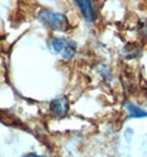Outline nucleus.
Instances as JSON below:
<instances>
[{
	"label": "nucleus",
	"instance_id": "f03ea898",
	"mask_svg": "<svg viewBox=\"0 0 147 157\" xmlns=\"http://www.w3.org/2000/svg\"><path fill=\"white\" fill-rule=\"evenodd\" d=\"M52 49L57 53H59L64 59L70 60L72 59L77 52V43L73 42L72 40L63 39V38H55L51 43Z\"/></svg>",
	"mask_w": 147,
	"mask_h": 157
},
{
	"label": "nucleus",
	"instance_id": "7ed1b4c3",
	"mask_svg": "<svg viewBox=\"0 0 147 157\" xmlns=\"http://www.w3.org/2000/svg\"><path fill=\"white\" fill-rule=\"evenodd\" d=\"M50 109L55 116L63 117L69 112V102L65 98H58L50 103Z\"/></svg>",
	"mask_w": 147,
	"mask_h": 157
},
{
	"label": "nucleus",
	"instance_id": "20e7f679",
	"mask_svg": "<svg viewBox=\"0 0 147 157\" xmlns=\"http://www.w3.org/2000/svg\"><path fill=\"white\" fill-rule=\"evenodd\" d=\"M75 2L77 3V6H79L80 10L82 12L83 17L85 18V20L89 21V22H91L94 18L92 1H91V0H75Z\"/></svg>",
	"mask_w": 147,
	"mask_h": 157
},
{
	"label": "nucleus",
	"instance_id": "f257e3e1",
	"mask_svg": "<svg viewBox=\"0 0 147 157\" xmlns=\"http://www.w3.org/2000/svg\"><path fill=\"white\" fill-rule=\"evenodd\" d=\"M39 20L47 28L52 29V30L64 31L66 29H69L68 19H66L64 14L60 13V12L42 10L39 13Z\"/></svg>",
	"mask_w": 147,
	"mask_h": 157
},
{
	"label": "nucleus",
	"instance_id": "39448f33",
	"mask_svg": "<svg viewBox=\"0 0 147 157\" xmlns=\"http://www.w3.org/2000/svg\"><path fill=\"white\" fill-rule=\"evenodd\" d=\"M126 109H127L128 115H130V117H133V118H141V117H146L147 116V112L144 111V109H141V107H137L136 105L134 104H126L125 105Z\"/></svg>",
	"mask_w": 147,
	"mask_h": 157
}]
</instances>
